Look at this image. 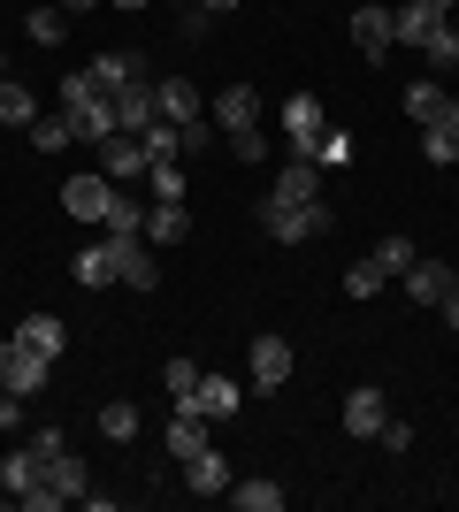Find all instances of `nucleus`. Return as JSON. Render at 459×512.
Masks as SVG:
<instances>
[{"label":"nucleus","mask_w":459,"mask_h":512,"mask_svg":"<svg viewBox=\"0 0 459 512\" xmlns=\"http://www.w3.org/2000/svg\"><path fill=\"white\" fill-rule=\"evenodd\" d=\"M444 107H452V92H444L437 77H421V85H406V115H414L421 130H429V123H444Z\"/></svg>","instance_id":"25"},{"label":"nucleus","mask_w":459,"mask_h":512,"mask_svg":"<svg viewBox=\"0 0 459 512\" xmlns=\"http://www.w3.org/2000/svg\"><path fill=\"white\" fill-rule=\"evenodd\" d=\"M352 46H360V54H368V62H383V54H391V8H352Z\"/></svg>","instance_id":"11"},{"label":"nucleus","mask_w":459,"mask_h":512,"mask_svg":"<svg viewBox=\"0 0 459 512\" xmlns=\"http://www.w3.org/2000/svg\"><path fill=\"white\" fill-rule=\"evenodd\" d=\"M92 8H108V0H62V16H92Z\"/></svg>","instance_id":"46"},{"label":"nucleus","mask_w":459,"mask_h":512,"mask_svg":"<svg viewBox=\"0 0 459 512\" xmlns=\"http://www.w3.org/2000/svg\"><path fill=\"white\" fill-rule=\"evenodd\" d=\"M0 505H8V490H0Z\"/></svg>","instance_id":"53"},{"label":"nucleus","mask_w":459,"mask_h":512,"mask_svg":"<svg viewBox=\"0 0 459 512\" xmlns=\"http://www.w3.org/2000/svg\"><path fill=\"white\" fill-rule=\"evenodd\" d=\"M0 123H16V130L39 123V100H31V85H16V77L0 85Z\"/></svg>","instance_id":"29"},{"label":"nucleus","mask_w":459,"mask_h":512,"mask_svg":"<svg viewBox=\"0 0 459 512\" xmlns=\"http://www.w3.org/2000/svg\"><path fill=\"white\" fill-rule=\"evenodd\" d=\"M153 107H161V123H199V85L192 77H153Z\"/></svg>","instance_id":"8"},{"label":"nucleus","mask_w":459,"mask_h":512,"mask_svg":"<svg viewBox=\"0 0 459 512\" xmlns=\"http://www.w3.org/2000/svg\"><path fill=\"white\" fill-rule=\"evenodd\" d=\"M452 16H459V8H452Z\"/></svg>","instance_id":"55"},{"label":"nucleus","mask_w":459,"mask_h":512,"mask_svg":"<svg viewBox=\"0 0 459 512\" xmlns=\"http://www.w3.org/2000/svg\"><path fill=\"white\" fill-rule=\"evenodd\" d=\"M46 490L62 497V505H85V490H92L85 459H77V451H62V459H46Z\"/></svg>","instance_id":"17"},{"label":"nucleus","mask_w":459,"mask_h":512,"mask_svg":"<svg viewBox=\"0 0 459 512\" xmlns=\"http://www.w3.org/2000/svg\"><path fill=\"white\" fill-rule=\"evenodd\" d=\"M69 138H77V123H69V115H39V123H31V146H39V153H62Z\"/></svg>","instance_id":"36"},{"label":"nucleus","mask_w":459,"mask_h":512,"mask_svg":"<svg viewBox=\"0 0 459 512\" xmlns=\"http://www.w3.org/2000/svg\"><path fill=\"white\" fill-rule=\"evenodd\" d=\"M199 375H207L199 360H169V367H161V383H169L176 406H199Z\"/></svg>","instance_id":"31"},{"label":"nucleus","mask_w":459,"mask_h":512,"mask_svg":"<svg viewBox=\"0 0 459 512\" xmlns=\"http://www.w3.org/2000/svg\"><path fill=\"white\" fill-rule=\"evenodd\" d=\"M108 245H115V283H131V291L161 283V260H153V245L138 230H108Z\"/></svg>","instance_id":"3"},{"label":"nucleus","mask_w":459,"mask_h":512,"mask_svg":"<svg viewBox=\"0 0 459 512\" xmlns=\"http://www.w3.org/2000/svg\"><path fill=\"white\" fill-rule=\"evenodd\" d=\"M444 321H452V329H459V283H452V291H444Z\"/></svg>","instance_id":"47"},{"label":"nucleus","mask_w":459,"mask_h":512,"mask_svg":"<svg viewBox=\"0 0 459 512\" xmlns=\"http://www.w3.org/2000/svg\"><path fill=\"white\" fill-rule=\"evenodd\" d=\"M398 283H406V299H414V306H444V291H452V268H444V260H414Z\"/></svg>","instance_id":"14"},{"label":"nucleus","mask_w":459,"mask_h":512,"mask_svg":"<svg viewBox=\"0 0 459 512\" xmlns=\"http://www.w3.org/2000/svg\"><path fill=\"white\" fill-rule=\"evenodd\" d=\"M383 421H391V398H383L375 383H360V390L345 398V428H352V436H375Z\"/></svg>","instance_id":"15"},{"label":"nucleus","mask_w":459,"mask_h":512,"mask_svg":"<svg viewBox=\"0 0 459 512\" xmlns=\"http://www.w3.org/2000/svg\"><path fill=\"white\" fill-rule=\"evenodd\" d=\"M92 77H100L108 92H123V85H138V77H153V69H146V54L123 46V54H92Z\"/></svg>","instance_id":"20"},{"label":"nucleus","mask_w":459,"mask_h":512,"mask_svg":"<svg viewBox=\"0 0 459 512\" xmlns=\"http://www.w3.org/2000/svg\"><path fill=\"white\" fill-rule=\"evenodd\" d=\"M100 161H108V184H146V146H138L131 130L100 138Z\"/></svg>","instance_id":"7"},{"label":"nucleus","mask_w":459,"mask_h":512,"mask_svg":"<svg viewBox=\"0 0 459 512\" xmlns=\"http://www.w3.org/2000/svg\"><path fill=\"white\" fill-rule=\"evenodd\" d=\"M284 130H291V153H314V146H322V130H329L322 100H314V92H291V100H284Z\"/></svg>","instance_id":"6"},{"label":"nucleus","mask_w":459,"mask_h":512,"mask_svg":"<svg viewBox=\"0 0 459 512\" xmlns=\"http://www.w3.org/2000/svg\"><path fill=\"white\" fill-rule=\"evenodd\" d=\"M322 161H314V153H291V169L284 176H276V184H268V192H276V199H322Z\"/></svg>","instance_id":"13"},{"label":"nucleus","mask_w":459,"mask_h":512,"mask_svg":"<svg viewBox=\"0 0 459 512\" xmlns=\"http://www.w3.org/2000/svg\"><path fill=\"white\" fill-rule=\"evenodd\" d=\"M184 482H192L199 497H222L230 490V459H222V451H199V459H184Z\"/></svg>","instance_id":"24"},{"label":"nucleus","mask_w":459,"mask_h":512,"mask_svg":"<svg viewBox=\"0 0 459 512\" xmlns=\"http://www.w3.org/2000/svg\"><path fill=\"white\" fill-rule=\"evenodd\" d=\"M199 8H207V16H222V8H238V0H199Z\"/></svg>","instance_id":"48"},{"label":"nucleus","mask_w":459,"mask_h":512,"mask_svg":"<svg viewBox=\"0 0 459 512\" xmlns=\"http://www.w3.org/2000/svg\"><path fill=\"white\" fill-rule=\"evenodd\" d=\"M69 276L85 283V291H108V283H115V245H85V253H77V268H69Z\"/></svg>","instance_id":"26"},{"label":"nucleus","mask_w":459,"mask_h":512,"mask_svg":"<svg viewBox=\"0 0 459 512\" xmlns=\"http://www.w3.org/2000/svg\"><path fill=\"white\" fill-rule=\"evenodd\" d=\"M444 123H452V130H459V100H452V107H444Z\"/></svg>","instance_id":"51"},{"label":"nucleus","mask_w":459,"mask_h":512,"mask_svg":"<svg viewBox=\"0 0 459 512\" xmlns=\"http://www.w3.org/2000/svg\"><path fill=\"white\" fill-rule=\"evenodd\" d=\"M253 390H284L291 383V344L284 337H253Z\"/></svg>","instance_id":"9"},{"label":"nucleus","mask_w":459,"mask_h":512,"mask_svg":"<svg viewBox=\"0 0 459 512\" xmlns=\"http://www.w3.org/2000/svg\"><path fill=\"white\" fill-rule=\"evenodd\" d=\"M421 54H429V69H437V77H444V69H459V23L444 16L437 31H429V39H421Z\"/></svg>","instance_id":"28"},{"label":"nucleus","mask_w":459,"mask_h":512,"mask_svg":"<svg viewBox=\"0 0 459 512\" xmlns=\"http://www.w3.org/2000/svg\"><path fill=\"white\" fill-rule=\"evenodd\" d=\"M39 482H46V459H39V451H31V444L0 459V490L16 497V505H23V497H31V490H39Z\"/></svg>","instance_id":"12"},{"label":"nucleus","mask_w":459,"mask_h":512,"mask_svg":"<svg viewBox=\"0 0 459 512\" xmlns=\"http://www.w3.org/2000/svg\"><path fill=\"white\" fill-rule=\"evenodd\" d=\"M0 428H23V398L16 390H0Z\"/></svg>","instance_id":"45"},{"label":"nucleus","mask_w":459,"mask_h":512,"mask_svg":"<svg viewBox=\"0 0 459 512\" xmlns=\"http://www.w3.org/2000/svg\"><path fill=\"white\" fill-rule=\"evenodd\" d=\"M138 237H146V245H184V237H192V214L153 199V207H146V230H138Z\"/></svg>","instance_id":"22"},{"label":"nucleus","mask_w":459,"mask_h":512,"mask_svg":"<svg viewBox=\"0 0 459 512\" xmlns=\"http://www.w3.org/2000/svg\"><path fill=\"white\" fill-rule=\"evenodd\" d=\"M146 123H161V107H153V77H138V85H123L115 92V130H146Z\"/></svg>","instance_id":"10"},{"label":"nucleus","mask_w":459,"mask_h":512,"mask_svg":"<svg viewBox=\"0 0 459 512\" xmlns=\"http://www.w3.org/2000/svg\"><path fill=\"white\" fill-rule=\"evenodd\" d=\"M146 192L161 199V207H184V192H192V184H184V169H176V161H153V169H146Z\"/></svg>","instance_id":"30"},{"label":"nucleus","mask_w":459,"mask_h":512,"mask_svg":"<svg viewBox=\"0 0 459 512\" xmlns=\"http://www.w3.org/2000/svg\"><path fill=\"white\" fill-rule=\"evenodd\" d=\"M23 31H31L39 46H62V39H69V16H62V8H31V23H23Z\"/></svg>","instance_id":"38"},{"label":"nucleus","mask_w":459,"mask_h":512,"mask_svg":"<svg viewBox=\"0 0 459 512\" xmlns=\"http://www.w3.org/2000/svg\"><path fill=\"white\" fill-rule=\"evenodd\" d=\"M62 115L77 123V138H85V146L115 138V92L100 85L92 69H69V77H62Z\"/></svg>","instance_id":"1"},{"label":"nucleus","mask_w":459,"mask_h":512,"mask_svg":"<svg viewBox=\"0 0 459 512\" xmlns=\"http://www.w3.org/2000/svg\"><path fill=\"white\" fill-rule=\"evenodd\" d=\"M253 115H261V92H253V85H222V92H215V123L253 130Z\"/></svg>","instance_id":"23"},{"label":"nucleus","mask_w":459,"mask_h":512,"mask_svg":"<svg viewBox=\"0 0 459 512\" xmlns=\"http://www.w3.org/2000/svg\"><path fill=\"white\" fill-rule=\"evenodd\" d=\"M429 8H437V16H452V8H459V0H429Z\"/></svg>","instance_id":"49"},{"label":"nucleus","mask_w":459,"mask_h":512,"mask_svg":"<svg viewBox=\"0 0 459 512\" xmlns=\"http://www.w3.org/2000/svg\"><path fill=\"white\" fill-rule=\"evenodd\" d=\"M314 161H322V169H345V161H352V130L329 123V130H322V146H314Z\"/></svg>","instance_id":"40"},{"label":"nucleus","mask_w":459,"mask_h":512,"mask_svg":"<svg viewBox=\"0 0 459 512\" xmlns=\"http://www.w3.org/2000/svg\"><path fill=\"white\" fill-rule=\"evenodd\" d=\"M230 153H238V161H261V130H230Z\"/></svg>","instance_id":"44"},{"label":"nucleus","mask_w":459,"mask_h":512,"mask_svg":"<svg viewBox=\"0 0 459 512\" xmlns=\"http://www.w3.org/2000/svg\"><path fill=\"white\" fill-rule=\"evenodd\" d=\"M452 283H459V268H452Z\"/></svg>","instance_id":"54"},{"label":"nucleus","mask_w":459,"mask_h":512,"mask_svg":"<svg viewBox=\"0 0 459 512\" xmlns=\"http://www.w3.org/2000/svg\"><path fill=\"white\" fill-rule=\"evenodd\" d=\"M16 344H31V352H46V360H62L69 329H62L54 314H23V321H16Z\"/></svg>","instance_id":"21"},{"label":"nucleus","mask_w":459,"mask_h":512,"mask_svg":"<svg viewBox=\"0 0 459 512\" xmlns=\"http://www.w3.org/2000/svg\"><path fill=\"white\" fill-rule=\"evenodd\" d=\"M375 260H383V276H406L414 268V237H383V245H368Z\"/></svg>","instance_id":"39"},{"label":"nucleus","mask_w":459,"mask_h":512,"mask_svg":"<svg viewBox=\"0 0 459 512\" xmlns=\"http://www.w3.org/2000/svg\"><path fill=\"white\" fill-rule=\"evenodd\" d=\"M383 283H391V276H383V260H352V268H345V291H352V299H375V291H383Z\"/></svg>","instance_id":"33"},{"label":"nucleus","mask_w":459,"mask_h":512,"mask_svg":"<svg viewBox=\"0 0 459 512\" xmlns=\"http://www.w3.org/2000/svg\"><path fill=\"white\" fill-rule=\"evenodd\" d=\"M207 451V413L199 406H176V421H169V459L184 467V459H199Z\"/></svg>","instance_id":"16"},{"label":"nucleus","mask_w":459,"mask_h":512,"mask_svg":"<svg viewBox=\"0 0 459 512\" xmlns=\"http://www.w3.org/2000/svg\"><path fill=\"white\" fill-rule=\"evenodd\" d=\"M375 444H383V451H414V421H383V428H375Z\"/></svg>","instance_id":"41"},{"label":"nucleus","mask_w":459,"mask_h":512,"mask_svg":"<svg viewBox=\"0 0 459 512\" xmlns=\"http://www.w3.org/2000/svg\"><path fill=\"white\" fill-rule=\"evenodd\" d=\"M230 505H238V512H284V490H276L268 474H253V482H238V490H230Z\"/></svg>","instance_id":"27"},{"label":"nucleus","mask_w":459,"mask_h":512,"mask_svg":"<svg viewBox=\"0 0 459 512\" xmlns=\"http://www.w3.org/2000/svg\"><path fill=\"white\" fill-rule=\"evenodd\" d=\"M138 146H146V169H153V161H176V153H184V146H176V123H146V130H138Z\"/></svg>","instance_id":"37"},{"label":"nucleus","mask_w":459,"mask_h":512,"mask_svg":"<svg viewBox=\"0 0 459 512\" xmlns=\"http://www.w3.org/2000/svg\"><path fill=\"white\" fill-rule=\"evenodd\" d=\"M46 367H54V360H46V352H31V344H16V337L0 344V390L31 398V390H46Z\"/></svg>","instance_id":"4"},{"label":"nucleus","mask_w":459,"mask_h":512,"mask_svg":"<svg viewBox=\"0 0 459 512\" xmlns=\"http://www.w3.org/2000/svg\"><path fill=\"white\" fill-rule=\"evenodd\" d=\"M0 85H8V54H0Z\"/></svg>","instance_id":"52"},{"label":"nucleus","mask_w":459,"mask_h":512,"mask_svg":"<svg viewBox=\"0 0 459 512\" xmlns=\"http://www.w3.org/2000/svg\"><path fill=\"white\" fill-rule=\"evenodd\" d=\"M245 406V383H230V375H199V413L207 421H238Z\"/></svg>","instance_id":"18"},{"label":"nucleus","mask_w":459,"mask_h":512,"mask_svg":"<svg viewBox=\"0 0 459 512\" xmlns=\"http://www.w3.org/2000/svg\"><path fill=\"white\" fill-rule=\"evenodd\" d=\"M100 436H108V444H131V436H138V406H131V398H115V406L100 413Z\"/></svg>","instance_id":"35"},{"label":"nucleus","mask_w":459,"mask_h":512,"mask_svg":"<svg viewBox=\"0 0 459 512\" xmlns=\"http://www.w3.org/2000/svg\"><path fill=\"white\" fill-rule=\"evenodd\" d=\"M31 451H39V459H62L69 436H62V428H39V436H31Z\"/></svg>","instance_id":"43"},{"label":"nucleus","mask_w":459,"mask_h":512,"mask_svg":"<svg viewBox=\"0 0 459 512\" xmlns=\"http://www.w3.org/2000/svg\"><path fill=\"white\" fill-rule=\"evenodd\" d=\"M176 146L199 153V146H215V123H176Z\"/></svg>","instance_id":"42"},{"label":"nucleus","mask_w":459,"mask_h":512,"mask_svg":"<svg viewBox=\"0 0 459 512\" xmlns=\"http://www.w3.org/2000/svg\"><path fill=\"white\" fill-rule=\"evenodd\" d=\"M108 199H115L108 169H100V176H69V184H62V214H77V222H108Z\"/></svg>","instance_id":"5"},{"label":"nucleus","mask_w":459,"mask_h":512,"mask_svg":"<svg viewBox=\"0 0 459 512\" xmlns=\"http://www.w3.org/2000/svg\"><path fill=\"white\" fill-rule=\"evenodd\" d=\"M421 153H429V169H452V161H459V130L429 123V130H421Z\"/></svg>","instance_id":"32"},{"label":"nucleus","mask_w":459,"mask_h":512,"mask_svg":"<svg viewBox=\"0 0 459 512\" xmlns=\"http://www.w3.org/2000/svg\"><path fill=\"white\" fill-rule=\"evenodd\" d=\"M437 8H429V0H406V8H391V39L398 46H414V54H421V39H429V31H437Z\"/></svg>","instance_id":"19"},{"label":"nucleus","mask_w":459,"mask_h":512,"mask_svg":"<svg viewBox=\"0 0 459 512\" xmlns=\"http://www.w3.org/2000/svg\"><path fill=\"white\" fill-rule=\"evenodd\" d=\"M329 222H337V214H329V199H276V192L261 199V230L276 237V245H306V237H329Z\"/></svg>","instance_id":"2"},{"label":"nucleus","mask_w":459,"mask_h":512,"mask_svg":"<svg viewBox=\"0 0 459 512\" xmlns=\"http://www.w3.org/2000/svg\"><path fill=\"white\" fill-rule=\"evenodd\" d=\"M108 8H153V0H108Z\"/></svg>","instance_id":"50"},{"label":"nucleus","mask_w":459,"mask_h":512,"mask_svg":"<svg viewBox=\"0 0 459 512\" xmlns=\"http://www.w3.org/2000/svg\"><path fill=\"white\" fill-rule=\"evenodd\" d=\"M108 230H146V199L115 184V199H108Z\"/></svg>","instance_id":"34"}]
</instances>
